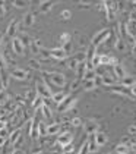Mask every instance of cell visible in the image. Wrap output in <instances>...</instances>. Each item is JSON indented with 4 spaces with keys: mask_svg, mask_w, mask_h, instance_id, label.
Listing matches in <instances>:
<instances>
[{
    "mask_svg": "<svg viewBox=\"0 0 136 154\" xmlns=\"http://www.w3.org/2000/svg\"><path fill=\"white\" fill-rule=\"evenodd\" d=\"M19 38H21V41H22L25 46H26V44H31V43H32V40L29 38V35H28V34H22V35L19 37Z\"/></svg>",
    "mask_w": 136,
    "mask_h": 154,
    "instance_id": "obj_39",
    "label": "cell"
},
{
    "mask_svg": "<svg viewBox=\"0 0 136 154\" xmlns=\"http://www.w3.org/2000/svg\"><path fill=\"white\" fill-rule=\"evenodd\" d=\"M44 104V98L41 97V95H35L34 97V100H32V107L34 109H41V106Z\"/></svg>",
    "mask_w": 136,
    "mask_h": 154,
    "instance_id": "obj_27",
    "label": "cell"
},
{
    "mask_svg": "<svg viewBox=\"0 0 136 154\" xmlns=\"http://www.w3.org/2000/svg\"><path fill=\"white\" fill-rule=\"evenodd\" d=\"M11 154H25V151H23V150H21V148H15Z\"/></svg>",
    "mask_w": 136,
    "mask_h": 154,
    "instance_id": "obj_47",
    "label": "cell"
},
{
    "mask_svg": "<svg viewBox=\"0 0 136 154\" xmlns=\"http://www.w3.org/2000/svg\"><path fill=\"white\" fill-rule=\"evenodd\" d=\"M76 98L75 97H70V95H68L60 104H57V110L59 112H62V113H65V112H70L73 107L76 106Z\"/></svg>",
    "mask_w": 136,
    "mask_h": 154,
    "instance_id": "obj_4",
    "label": "cell"
},
{
    "mask_svg": "<svg viewBox=\"0 0 136 154\" xmlns=\"http://www.w3.org/2000/svg\"><path fill=\"white\" fill-rule=\"evenodd\" d=\"M60 131H62V125H60V123H51V125H47V135H48V137L60 135Z\"/></svg>",
    "mask_w": 136,
    "mask_h": 154,
    "instance_id": "obj_12",
    "label": "cell"
},
{
    "mask_svg": "<svg viewBox=\"0 0 136 154\" xmlns=\"http://www.w3.org/2000/svg\"><path fill=\"white\" fill-rule=\"evenodd\" d=\"M110 35H111V29H110V28H102V29H100L95 35L92 37L91 44H92V46H95V47H98L100 44L105 43V41L110 38Z\"/></svg>",
    "mask_w": 136,
    "mask_h": 154,
    "instance_id": "obj_3",
    "label": "cell"
},
{
    "mask_svg": "<svg viewBox=\"0 0 136 154\" xmlns=\"http://www.w3.org/2000/svg\"><path fill=\"white\" fill-rule=\"evenodd\" d=\"M72 141H73V134L69 132V131L62 132V134L59 135V138H57V144H59L60 147H66L69 144H72Z\"/></svg>",
    "mask_w": 136,
    "mask_h": 154,
    "instance_id": "obj_7",
    "label": "cell"
},
{
    "mask_svg": "<svg viewBox=\"0 0 136 154\" xmlns=\"http://www.w3.org/2000/svg\"><path fill=\"white\" fill-rule=\"evenodd\" d=\"M38 131H40V137H45L47 135V125L44 122H38Z\"/></svg>",
    "mask_w": 136,
    "mask_h": 154,
    "instance_id": "obj_36",
    "label": "cell"
},
{
    "mask_svg": "<svg viewBox=\"0 0 136 154\" xmlns=\"http://www.w3.org/2000/svg\"><path fill=\"white\" fill-rule=\"evenodd\" d=\"M11 72H8L6 69H3V71H0V81L3 82L5 85V88H8L9 87V82H11Z\"/></svg>",
    "mask_w": 136,
    "mask_h": 154,
    "instance_id": "obj_17",
    "label": "cell"
},
{
    "mask_svg": "<svg viewBox=\"0 0 136 154\" xmlns=\"http://www.w3.org/2000/svg\"><path fill=\"white\" fill-rule=\"evenodd\" d=\"M48 54H50V57H53V59H56V60H65L66 57H68L66 50L62 47V46L54 47V48H50V50H48Z\"/></svg>",
    "mask_w": 136,
    "mask_h": 154,
    "instance_id": "obj_5",
    "label": "cell"
},
{
    "mask_svg": "<svg viewBox=\"0 0 136 154\" xmlns=\"http://www.w3.org/2000/svg\"><path fill=\"white\" fill-rule=\"evenodd\" d=\"M95 78H97V71L91 69V71H86L85 76H83V81H94Z\"/></svg>",
    "mask_w": 136,
    "mask_h": 154,
    "instance_id": "obj_29",
    "label": "cell"
},
{
    "mask_svg": "<svg viewBox=\"0 0 136 154\" xmlns=\"http://www.w3.org/2000/svg\"><path fill=\"white\" fill-rule=\"evenodd\" d=\"M116 76L114 75H108V73H104L102 76V85H107V87H114L116 85Z\"/></svg>",
    "mask_w": 136,
    "mask_h": 154,
    "instance_id": "obj_18",
    "label": "cell"
},
{
    "mask_svg": "<svg viewBox=\"0 0 136 154\" xmlns=\"http://www.w3.org/2000/svg\"><path fill=\"white\" fill-rule=\"evenodd\" d=\"M3 15H5V8H3V6L0 5V18H2Z\"/></svg>",
    "mask_w": 136,
    "mask_h": 154,
    "instance_id": "obj_54",
    "label": "cell"
},
{
    "mask_svg": "<svg viewBox=\"0 0 136 154\" xmlns=\"http://www.w3.org/2000/svg\"><path fill=\"white\" fill-rule=\"evenodd\" d=\"M38 2H40V3H44V2H47V0H38Z\"/></svg>",
    "mask_w": 136,
    "mask_h": 154,
    "instance_id": "obj_57",
    "label": "cell"
},
{
    "mask_svg": "<svg viewBox=\"0 0 136 154\" xmlns=\"http://www.w3.org/2000/svg\"><path fill=\"white\" fill-rule=\"evenodd\" d=\"M88 145H89V153H95L98 151V144H97V140H95V134L94 135H88Z\"/></svg>",
    "mask_w": 136,
    "mask_h": 154,
    "instance_id": "obj_19",
    "label": "cell"
},
{
    "mask_svg": "<svg viewBox=\"0 0 136 154\" xmlns=\"http://www.w3.org/2000/svg\"><path fill=\"white\" fill-rule=\"evenodd\" d=\"M135 78H136V76H135Z\"/></svg>",
    "mask_w": 136,
    "mask_h": 154,
    "instance_id": "obj_61",
    "label": "cell"
},
{
    "mask_svg": "<svg viewBox=\"0 0 136 154\" xmlns=\"http://www.w3.org/2000/svg\"><path fill=\"white\" fill-rule=\"evenodd\" d=\"M68 97L66 93H63V91H56V93H53L51 95V100H53V103H56V104H60L65 98Z\"/></svg>",
    "mask_w": 136,
    "mask_h": 154,
    "instance_id": "obj_20",
    "label": "cell"
},
{
    "mask_svg": "<svg viewBox=\"0 0 136 154\" xmlns=\"http://www.w3.org/2000/svg\"><path fill=\"white\" fill-rule=\"evenodd\" d=\"M34 22H35V13L34 12H28L23 15V18H22L23 26H32Z\"/></svg>",
    "mask_w": 136,
    "mask_h": 154,
    "instance_id": "obj_13",
    "label": "cell"
},
{
    "mask_svg": "<svg viewBox=\"0 0 136 154\" xmlns=\"http://www.w3.org/2000/svg\"><path fill=\"white\" fill-rule=\"evenodd\" d=\"M9 132H8V129H2L0 131V137H3V138H6V140H9Z\"/></svg>",
    "mask_w": 136,
    "mask_h": 154,
    "instance_id": "obj_44",
    "label": "cell"
},
{
    "mask_svg": "<svg viewBox=\"0 0 136 154\" xmlns=\"http://www.w3.org/2000/svg\"><path fill=\"white\" fill-rule=\"evenodd\" d=\"M70 125L73 126V128H79L80 125H82V119L80 118H73L70 120Z\"/></svg>",
    "mask_w": 136,
    "mask_h": 154,
    "instance_id": "obj_38",
    "label": "cell"
},
{
    "mask_svg": "<svg viewBox=\"0 0 136 154\" xmlns=\"http://www.w3.org/2000/svg\"><path fill=\"white\" fill-rule=\"evenodd\" d=\"M97 88V84L95 81H83V90L85 91H92Z\"/></svg>",
    "mask_w": 136,
    "mask_h": 154,
    "instance_id": "obj_33",
    "label": "cell"
},
{
    "mask_svg": "<svg viewBox=\"0 0 136 154\" xmlns=\"http://www.w3.org/2000/svg\"><path fill=\"white\" fill-rule=\"evenodd\" d=\"M126 44H127V43H126L122 37H117V38H116V44H114V47H116L117 51L123 53V51H126Z\"/></svg>",
    "mask_w": 136,
    "mask_h": 154,
    "instance_id": "obj_21",
    "label": "cell"
},
{
    "mask_svg": "<svg viewBox=\"0 0 136 154\" xmlns=\"http://www.w3.org/2000/svg\"><path fill=\"white\" fill-rule=\"evenodd\" d=\"M12 3H13V8L16 9H23L28 6V0H13Z\"/></svg>",
    "mask_w": 136,
    "mask_h": 154,
    "instance_id": "obj_31",
    "label": "cell"
},
{
    "mask_svg": "<svg viewBox=\"0 0 136 154\" xmlns=\"http://www.w3.org/2000/svg\"><path fill=\"white\" fill-rule=\"evenodd\" d=\"M72 18V12L69 11V9H63L62 12H60V19L62 21H69Z\"/></svg>",
    "mask_w": 136,
    "mask_h": 154,
    "instance_id": "obj_35",
    "label": "cell"
},
{
    "mask_svg": "<svg viewBox=\"0 0 136 154\" xmlns=\"http://www.w3.org/2000/svg\"><path fill=\"white\" fill-rule=\"evenodd\" d=\"M2 129H6V122L5 120H0V131Z\"/></svg>",
    "mask_w": 136,
    "mask_h": 154,
    "instance_id": "obj_51",
    "label": "cell"
},
{
    "mask_svg": "<svg viewBox=\"0 0 136 154\" xmlns=\"http://www.w3.org/2000/svg\"><path fill=\"white\" fill-rule=\"evenodd\" d=\"M19 141H21V129L16 128L15 131L11 132V135H9V142H11V145H15V147H16V144Z\"/></svg>",
    "mask_w": 136,
    "mask_h": 154,
    "instance_id": "obj_15",
    "label": "cell"
},
{
    "mask_svg": "<svg viewBox=\"0 0 136 154\" xmlns=\"http://www.w3.org/2000/svg\"><path fill=\"white\" fill-rule=\"evenodd\" d=\"M95 140H97L98 147H102V145H105V144H107V141H108V137H107V134H105V132L98 131V132L95 134Z\"/></svg>",
    "mask_w": 136,
    "mask_h": 154,
    "instance_id": "obj_16",
    "label": "cell"
},
{
    "mask_svg": "<svg viewBox=\"0 0 136 154\" xmlns=\"http://www.w3.org/2000/svg\"><path fill=\"white\" fill-rule=\"evenodd\" d=\"M79 3L82 5V6H89L91 0H79Z\"/></svg>",
    "mask_w": 136,
    "mask_h": 154,
    "instance_id": "obj_50",
    "label": "cell"
},
{
    "mask_svg": "<svg viewBox=\"0 0 136 154\" xmlns=\"http://www.w3.org/2000/svg\"><path fill=\"white\" fill-rule=\"evenodd\" d=\"M130 91H132V95H133V97H136V84L133 85V87H130Z\"/></svg>",
    "mask_w": 136,
    "mask_h": 154,
    "instance_id": "obj_52",
    "label": "cell"
},
{
    "mask_svg": "<svg viewBox=\"0 0 136 154\" xmlns=\"http://www.w3.org/2000/svg\"><path fill=\"white\" fill-rule=\"evenodd\" d=\"M29 46H31L32 54H40L41 50H43V47H41V41H40V40H32V43H31Z\"/></svg>",
    "mask_w": 136,
    "mask_h": 154,
    "instance_id": "obj_22",
    "label": "cell"
},
{
    "mask_svg": "<svg viewBox=\"0 0 136 154\" xmlns=\"http://www.w3.org/2000/svg\"><path fill=\"white\" fill-rule=\"evenodd\" d=\"M11 76L18 81H25V79H28V71H25L22 68H13L11 71Z\"/></svg>",
    "mask_w": 136,
    "mask_h": 154,
    "instance_id": "obj_9",
    "label": "cell"
},
{
    "mask_svg": "<svg viewBox=\"0 0 136 154\" xmlns=\"http://www.w3.org/2000/svg\"><path fill=\"white\" fill-rule=\"evenodd\" d=\"M79 87H80V79H79V78H76L73 82H70V85H69V90H70V91H76Z\"/></svg>",
    "mask_w": 136,
    "mask_h": 154,
    "instance_id": "obj_37",
    "label": "cell"
},
{
    "mask_svg": "<svg viewBox=\"0 0 136 154\" xmlns=\"http://www.w3.org/2000/svg\"><path fill=\"white\" fill-rule=\"evenodd\" d=\"M6 63H8V60L5 59V56H3V54H0V71L6 69Z\"/></svg>",
    "mask_w": 136,
    "mask_h": 154,
    "instance_id": "obj_40",
    "label": "cell"
},
{
    "mask_svg": "<svg viewBox=\"0 0 136 154\" xmlns=\"http://www.w3.org/2000/svg\"><path fill=\"white\" fill-rule=\"evenodd\" d=\"M51 2H54V3H56V2H59V0H51Z\"/></svg>",
    "mask_w": 136,
    "mask_h": 154,
    "instance_id": "obj_60",
    "label": "cell"
},
{
    "mask_svg": "<svg viewBox=\"0 0 136 154\" xmlns=\"http://www.w3.org/2000/svg\"><path fill=\"white\" fill-rule=\"evenodd\" d=\"M5 144H6V138H3V137H0V148H2V147H3Z\"/></svg>",
    "mask_w": 136,
    "mask_h": 154,
    "instance_id": "obj_53",
    "label": "cell"
},
{
    "mask_svg": "<svg viewBox=\"0 0 136 154\" xmlns=\"http://www.w3.org/2000/svg\"><path fill=\"white\" fill-rule=\"evenodd\" d=\"M12 51H13L15 54H18V56H22L23 54V51H25V44L21 41V38L15 37V38L12 40Z\"/></svg>",
    "mask_w": 136,
    "mask_h": 154,
    "instance_id": "obj_8",
    "label": "cell"
},
{
    "mask_svg": "<svg viewBox=\"0 0 136 154\" xmlns=\"http://www.w3.org/2000/svg\"><path fill=\"white\" fill-rule=\"evenodd\" d=\"M68 151H75V148H73L72 144H69V145H66V147H63V153H68Z\"/></svg>",
    "mask_w": 136,
    "mask_h": 154,
    "instance_id": "obj_46",
    "label": "cell"
},
{
    "mask_svg": "<svg viewBox=\"0 0 136 154\" xmlns=\"http://www.w3.org/2000/svg\"><path fill=\"white\" fill-rule=\"evenodd\" d=\"M2 40H3V35H2V34H0V43H2Z\"/></svg>",
    "mask_w": 136,
    "mask_h": 154,
    "instance_id": "obj_58",
    "label": "cell"
},
{
    "mask_svg": "<svg viewBox=\"0 0 136 154\" xmlns=\"http://www.w3.org/2000/svg\"><path fill=\"white\" fill-rule=\"evenodd\" d=\"M40 63H41V62H38V60H31V62H29L31 68H35V69H40V66H41Z\"/></svg>",
    "mask_w": 136,
    "mask_h": 154,
    "instance_id": "obj_42",
    "label": "cell"
},
{
    "mask_svg": "<svg viewBox=\"0 0 136 154\" xmlns=\"http://www.w3.org/2000/svg\"><path fill=\"white\" fill-rule=\"evenodd\" d=\"M35 93L38 95H41L43 98H48V97L53 95V90H51V87L48 85L45 76L43 81H38V82L35 84Z\"/></svg>",
    "mask_w": 136,
    "mask_h": 154,
    "instance_id": "obj_2",
    "label": "cell"
},
{
    "mask_svg": "<svg viewBox=\"0 0 136 154\" xmlns=\"http://www.w3.org/2000/svg\"><path fill=\"white\" fill-rule=\"evenodd\" d=\"M122 144H126V145H130V144H132V140H130V137H129V135H125V137L122 138Z\"/></svg>",
    "mask_w": 136,
    "mask_h": 154,
    "instance_id": "obj_41",
    "label": "cell"
},
{
    "mask_svg": "<svg viewBox=\"0 0 136 154\" xmlns=\"http://www.w3.org/2000/svg\"><path fill=\"white\" fill-rule=\"evenodd\" d=\"M37 154H44V153H43V151H38V153H37Z\"/></svg>",
    "mask_w": 136,
    "mask_h": 154,
    "instance_id": "obj_59",
    "label": "cell"
},
{
    "mask_svg": "<svg viewBox=\"0 0 136 154\" xmlns=\"http://www.w3.org/2000/svg\"><path fill=\"white\" fill-rule=\"evenodd\" d=\"M127 132H129V135H135L136 134V123L130 125V126H129V129H127Z\"/></svg>",
    "mask_w": 136,
    "mask_h": 154,
    "instance_id": "obj_43",
    "label": "cell"
},
{
    "mask_svg": "<svg viewBox=\"0 0 136 154\" xmlns=\"http://www.w3.org/2000/svg\"><path fill=\"white\" fill-rule=\"evenodd\" d=\"M83 131L86 132V135H94V134H97L100 131V125H98L97 120L91 119V120H86L83 123Z\"/></svg>",
    "mask_w": 136,
    "mask_h": 154,
    "instance_id": "obj_6",
    "label": "cell"
},
{
    "mask_svg": "<svg viewBox=\"0 0 136 154\" xmlns=\"http://www.w3.org/2000/svg\"><path fill=\"white\" fill-rule=\"evenodd\" d=\"M44 76H47L48 81L53 84L54 87H57V88H63V87L66 85V76H65L63 73H60V72L47 71V72H44Z\"/></svg>",
    "mask_w": 136,
    "mask_h": 154,
    "instance_id": "obj_1",
    "label": "cell"
},
{
    "mask_svg": "<svg viewBox=\"0 0 136 154\" xmlns=\"http://www.w3.org/2000/svg\"><path fill=\"white\" fill-rule=\"evenodd\" d=\"M129 148H130V151H133V153L136 154V142H133V141H132V144L129 145Z\"/></svg>",
    "mask_w": 136,
    "mask_h": 154,
    "instance_id": "obj_48",
    "label": "cell"
},
{
    "mask_svg": "<svg viewBox=\"0 0 136 154\" xmlns=\"http://www.w3.org/2000/svg\"><path fill=\"white\" fill-rule=\"evenodd\" d=\"M76 154H89V145H88V140H85V141L82 142V145H80V148L78 150V153Z\"/></svg>",
    "mask_w": 136,
    "mask_h": 154,
    "instance_id": "obj_30",
    "label": "cell"
},
{
    "mask_svg": "<svg viewBox=\"0 0 136 154\" xmlns=\"http://www.w3.org/2000/svg\"><path fill=\"white\" fill-rule=\"evenodd\" d=\"M136 84V78L135 76H126V78H123L122 79V85H125V87H127V88H130V87H133Z\"/></svg>",
    "mask_w": 136,
    "mask_h": 154,
    "instance_id": "obj_25",
    "label": "cell"
},
{
    "mask_svg": "<svg viewBox=\"0 0 136 154\" xmlns=\"http://www.w3.org/2000/svg\"><path fill=\"white\" fill-rule=\"evenodd\" d=\"M78 65H79V60L76 59V57H70L68 62V66L66 68H69V69H72V71H76L78 69Z\"/></svg>",
    "mask_w": 136,
    "mask_h": 154,
    "instance_id": "obj_28",
    "label": "cell"
},
{
    "mask_svg": "<svg viewBox=\"0 0 136 154\" xmlns=\"http://www.w3.org/2000/svg\"><path fill=\"white\" fill-rule=\"evenodd\" d=\"M62 47L65 48V50H66V53H70V50H72V43H70V41H69V43H66V44H65V46H62Z\"/></svg>",
    "mask_w": 136,
    "mask_h": 154,
    "instance_id": "obj_45",
    "label": "cell"
},
{
    "mask_svg": "<svg viewBox=\"0 0 136 154\" xmlns=\"http://www.w3.org/2000/svg\"><path fill=\"white\" fill-rule=\"evenodd\" d=\"M3 101H6V93L5 91L0 93V103H3Z\"/></svg>",
    "mask_w": 136,
    "mask_h": 154,
    "instance_id": "obj_49",
    "label": "cell"
},
{
    "mask_svg": "<svg viewBox=\"0 0 136 154\" xmlns=\"http://www.w3.org/2000/svg\"><path fill=\"white\" fill-rule=\"evenodd\" d=\"M114 151L117 154H129L130 153V148H129V145H126V144H117L116 147H114Z\"/></svg>",
    "mask_w": 136,
    "mask_h": 154,
    "instance_id": "obj_23",
    "label": "cell"
},
{
    "mask_svg": "<svg viewBox=\"0 0 136 154\" xmlns=\"http://www.w3.org/2000/svg\"><path fill=\"white\" fill-rule=\"evenodd\" d=\"M5 91V85H3V82L0 81V93H3Z\"/></svg>",
    "mask_w": 136,
    "mask_h": 154,
    "instance_id": "obj_55",
    "label": "cell"
},
{
    "mask_svg": "<svg viewBox=\"0 0 136 154\" xmlns=\"http://www.w3.org/2000/svg\"><path fill=\"white\" fill-rule=\"evenodd\" d=\"M85 53H86V62H92V59H94V56L97 54V47L91 44L89 47H88V50H86Z\"/></svg>",
    "mask_w": 136,
    "mask_h": 154,
    "instance_id": "obj_26",
    "label": "cell"
},
{
    "mask_svg": "<svg viewBox=\"0 0 136 154\" xmlns=\"http://www.w3.org/2000/svg\"><path fill=\"white\" fill-rule=\"evenodd\" d=\"M53 5H54V2H51V0H47L44 3H40V12L41 13H47L51 11V8H53Z\"/></svg>",
    "mask_w": 136,
    "mask_h": 154,
    "instance_id": "obj_24",
    "label": "cell"
},
{
    "mask_svg": "<svg viewBox=\"0 0 136 154\" xmlns=\"http://www.w3.org/2000/svg\"><path fill=\"white\" fill-rule=\"evenodd\" d=\"M117 65V59L108 54H101V66H114Z\"/></svg>",
    "mask_w": 136,
    "mask_h": 154,
    "instance_id": "obj_14",
    "label": "cell"
},
{
    "mask_svg": "<svg viewBox=\"0 0 136 154\" xmlns=\"http://www.w3.org/2000/svg\"><path fill=\"white\" fill-rule=\"evenodd\" d=\"M132 53H133V54H135V56H136V44H135V46H133V47H132Z\"/></svg>",
    "mask_w": 136,
    "mask_h": 154,
    "instance_id": "obj_56",
    "label": "cell"
},
{
    "mask_svg": "<svg viewBox=\"0 0 136 154\" xmlns=\"http://www.w3.org/2000/svg\"><path fill=\"white\" fill-rule=\"evenodd\" d=\"M70 41V34H68V32H63L62 35L59 37V43H60V46H65L66 43H69Z\"/></svg>",
    "mask_w": 136,
    "mask_h": 154,
    "instance_id": "obj_34",
    "label": "cell"
},
{
    "mask_svg": "<svg viewBox=\"0 0 136 154\" xmlns=\"http://www.w3.org/2000/svg\"><path fill=\"white\" fill-rule=\"evenodd\" d=\"M18 26H19V19H13L11 24H9L8 29H6V35L13 40L15 35H16V32H18Z\"/></svg>",
    "mask_w": 136,
    "mask_h": 154,
    "instance_id": "obj_10",
    "label": "cell"
},
{
    "mask_svg": "<svg viewBox=\"0 0 136 154\" xmlns=\"http://www.w3.org/2000/svg\"><path fill=\"white\" fill-rule=\"evenodd\" d=\"M113 75L117 78V79H123L127 76V73H126V69L123 68V65L122 63H117V65H114L113 66Z\"/></svg>",
    "mask_w": 136,
    "mask_h": 154,
    "instance_id": "obj_11",
    "label": "cell"
},
{
    "mask_svg": "<svg viewBox=\"0 0 136 154\" xmlns=\"http://www.w3.org/2000/svg\"><path fill=\"white\" fill-rule=\"evenodd\" d=\"M40 110H41V113H43V118H44V119H50V118H51V109H50L48 106L43 104Z\"/></svg>",
    "mask_w": 136,
    "mask_h": 154,
    "instance_id": "obj_32",
    "label": "cell"
}]
</instances>
